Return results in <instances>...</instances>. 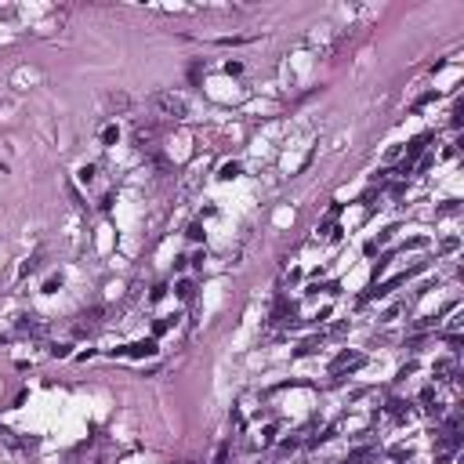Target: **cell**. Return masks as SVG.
I'll return each mask as SVG.
<instances>
[{"label": "cell", "mask_w": 464, "mask_h": 464, "mask_svg": "<svg viewBox=\"0 0 464 464\" xmlns=\"http://www.w3.org/2000/svg\"><path fill=\"white\" fill-rule=\"evenodd\" d=\"M236 174H239V163H225L221 167V178H236Z\"/></svg>", "instance_id": "4"}, {"label": "cell", "mask_w": 464, "mask_h": 464, "mask_svg": "<svg viewBox=\"0 0 464 464\" xmlns=\"http://www.w3.org/2000/svg\"><path fill=\"white\" fill-rule=\"evenodd\" d=\"M432 142V134H421V138H413V142H410V149H406V160H403V167H399V171H410V167H413V160H417V156H421L424 153V145H428Z\"/></svg>", "instance_id": "2"}, {"label": "cell", "mask_w": 464, "mask_h": 464, "mask_svg": "<svg viewBox=\"0 0 464 464\" xmlns=\"http://www.w3.org/2000/svg\"><path fill=\"white\" fill-rule=\"evenodd\" d=\"M156 105H160L167 116H174V120L185 116V102H181L178 95H171V91H160V95H156Z\"/></svg>", "instance_id": "1"}, {"label": "cell", "mask_w": 464, "mask_h": 464, "mask_svg": "<svg viewBox=\"0 0 464 464\" xmlns=\"http://www.w3.org/2000/svg\"><path fill=\"white\" fill-rule=\"evenodd\" d=\"M131 352H134V356H153V352H156V341H142V345H131Z\"/></svg>", "instance_id": "3"}]
</instances>
